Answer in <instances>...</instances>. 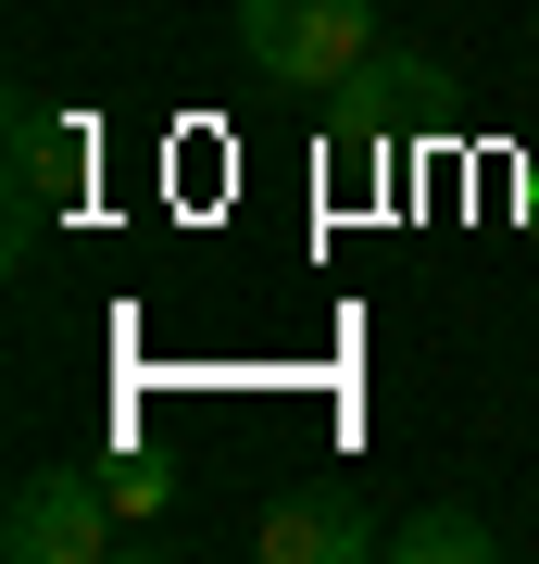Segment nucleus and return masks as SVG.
<instances>
[{
    "instance_id": "nucleus-7",
    "label": "nucleus",
    "mask_w": 539,
    "mask_h": 564,
    "mask_svg": "<svg viewBox=\"0 0 539 564\" xmlns=\"http://www.w3.org/2000/svg\"><path fill=\"white\" fill-rule=\"evenodd\" d=\"M527 39H539V13H527Z\"/></svg>"
},
{
    "instance_id": "nucleus-1",
    "label": "nucleus",
    "mask_w": 539,
    "mask_h": 564,
    "mask_svg": "<svg viewBox=\"0 0 539 564\" xmlns=\"http://www.w3.org/2000/svg\"><path fill=\"white\" fill-rule=\"evenodd\" d=\"M239 51H251V76L339 88L377 51V0H239Z\"/></svg>"
},
{
    "instance_id": "nucleus-2",
    "label": "nucleus",
    "mask_w": 539,
    "mask_h": 564,
    "mask_svg": "<svg viewBox=\"0 0 539 564\" xmlns=\"http://www.w3.org/2000/svg\"><path fill=\"white\" fill-rule=\"evenodd\" d=\"M0 552H13V564H100V552H114V502H100L76 464H39V477H13Z\"/></svg>"
},
{
    "instance_id": "nucleus-4",
    "label": "nucleus",
    "mask_w": 539,
    "mask_h": 564,
    "mask_svg": "<svg viewBox=\"0 0 539 564\" xmlns=\"http://www.w3.org/2000/svg\"><path fill=\"white\" fill-rule=\"evenodd\" d=\"M63 176H76L63 113H51V101H13V239H39V214L63 202Z\"/></svg>"
},
{
    "instance_id": "nucleus-3",
    "label": "nucleus",
    "mask_w": 539,
    "mask_h": 564,
    "mask_svg": "<svg viewBox=\"0 0 539 564\" xmlns=\"http://www.w3.org/2000/svg\"><path fill=\"white\" fill-rule=\"evenodd\" d=\"M364 552H389V540H377V514H364L339 477L263 502V564H364Z\"/></svg>"
},
{
    "instance_id": "nucleus-6",
    "label": "nucleus",
    "mask_w": 539,
    "mask_h": 564,
    "mask_svg": "<svg viewBox=\"0 0 539 564\" xmlns=\"http://www.w3.org/2000/svg\"><path fill=\"white\" fill-rule=\"evenodd\" d=\"M163 502H176V477H151V464H126V477H114V514H163Z\"/></svg>"
},
{
    "instance_id": "nucleus-5",
    "label": "nucleus",
    "mask_w": 539,
    "mask_h": 564,
    "mask_svg": "<svg viewBox=\"0 0 539 564\" xmlns=\"http://www.w3.org/2000/svg\"><path fill=\"white\" fill-rule=\"evenodd\" d=\"M489 552H502V527H489V514H464V502L414 514V527H389V564H489Z\"/></svg>"
}]
</instances>
